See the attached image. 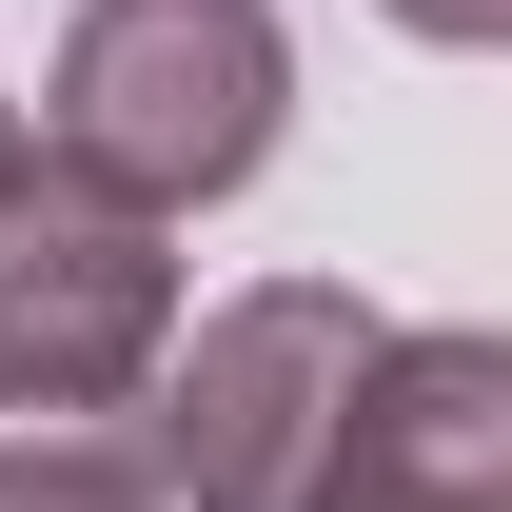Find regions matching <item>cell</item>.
<instances>
[{
    "label": "cell",
    "mask_w": 512,
    "mask_h": 512,
    "mask_svg": "<svg viewBox=\"0 0 512 512\" xmlns=\"http://www.w3.org/2000/svg\"><path fill=\"white\" fill-rule=\"evenodd\" d=\"M296 119V40L276 0H79L60 20V79H40V158H79L99 197L138 217H197L237 197Z\"/></svg>",
    "instance_id": "6da1fadb"
},
{
    "label": "cell",
    "mask_w": 512,
    "mask_h": 512,
    "mask_svg": "<svg viewBox=\"0 0 512 512\" xmlns=\"http://www.w3.org/2000/svg\"><path fill=\"white\" fill-rule=\"evenodd\" d=\"M375 335L394 316H355L335 276H256L197 335H158V375H138L158 512H296L316 453H335V414H355V375H375Z\"/></svg>",
    "instance_id": "7a4b0ae2"
},
{
    "label": "cell",
    "mask_w": 512,
    "mask_h": 512,
    "mask_svg": "<svg viewBox=\"0 0 512 512\" xmlns=\"http://www.w3.org/2000/svg\"><path fill=\"white\" fill-rule=\"evenodd\" d=\"M158 335H178V217L20 138L0 158V394H138Z\"/></svg>",
    "instance_id": "3957f363"
},
{
    "label": "cell",
    "mask_w": 512,
    "mask_h": 512,
    "mask_svg": "<svg viewBox=\"0 0 512 512\" xmlns=\"http://www.w3.org/2000/svg\"><path fill=\"white\" fill-rule=\"evenodd\" d=\"M296 512H512V335H375Z\"/></svg>",
    "instance_id": "277c9868"
},
{
    "label": "cell",
    "mask_w": 512,
    "mask_h": 512,
    "mask_svg": "<svg viewBox=\"0 0 512 512\" xmlns=\"http://www.w3.org/2000/svg\"><path fill=\"white\" fill-rule=\"evenodd\" d=\"M0 512H158L138 394H0Z\"/></svg>",
    "instance_id": "5b68a950"
},
{
    "label": "cell",
    "mask_w": 512,
    "mask_h": 512,
    "mask_svg": "<svg viewBox=\"0 0 512 512\" xmlns=\"http://www.w3.org/2000/svg\"><path fill=\"white\" fill-rule=\"evenodd\" d=\"M394 20H414V40H453V60H473V40H512V0H394Z\"/></svg>",
    "instance_id": "8992f818"
},
{
    "label": "cell",
    "mask_w": 512,
    "mask_h": 512,
    "mask_svg": "<svg viewBox=\"0 0 512 512\" xmlns=\"http://www.w3.org/2000/svg\"><path fill=\"white\" fill-rule=\"evenodd\" d=\"M0 158H20V99H0Z\"/></svg>",
    "instance_id": "52a82bcc"
}]
</instances>
